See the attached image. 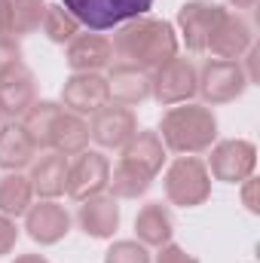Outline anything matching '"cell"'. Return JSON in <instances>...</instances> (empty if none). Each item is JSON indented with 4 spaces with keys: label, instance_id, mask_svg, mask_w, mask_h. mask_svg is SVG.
Wrapping results in <instances>:
<instances>
[{
    "label": "cell",
    "instance_id": "1",
    "mask_svg": "<svg viewBox=\"0 0 260 263\" xmlns=\"http://www.w3.org/2000/svg\"><path fill=\"white\" fill-rule=\"evenodd\" d=\"M110 46L120 65H132L138 70H156L178 55V37L172 25L153 15H138L126 25H120Z\"/></svg>",
    "mask_w": 260,
    "mask_h": 263
},
{
    "label": "cell",
    "instance_id": "2",
    "mask_svg": "<svg viewBox=\"0 0 260 263\" xmlns=\"http://www.w3.org/2000/svg\"><path fill=\"white\" fill-rule=\"evenodd\" d=\"M159 132H162L159 138L169 150L193 156L214 144L217 120H214L211 107H205V104H175L172 110L162 114Z\"/></svg>",
    "mask_w": 260,
    "mask_h": 263
},
{
    "label": "cell",
    "instance_id": "3",
    "mask_svg": "<svg viewBox=\"0 0 260 263\" xmlns=\"http://www.w3.org/2000/svg\"><path fill=\"white\" fill-rule=\"evenodd\" d=\"M62 6L80 25L92 31H107L144 15L153 6V0H62Z\"/></svg>",
    "mask_w": 260,
    "mask_h": 263
},
{
    "label": "cell",
    "instance_id": "4",
    "mask_svg": "<svg viewBox=\"0 0 260 263\" xmlns=\"http://www.w3.org/2000/svg\"><path fill=\"white\" fill-rule=\"evenodd\" d=\"M165 196L172 205H181V208L202 205L211 196V175L205 162L196 156H178L165 172Z\"/></svg>",
    "mask_w": 260,
    "mask_h": 263
},
{
    "label": "cell",
    "instance_id": "5",
    "mask_svg": "<svg viewBox=\"0 0 260 263\" xmlns=\"http://www.w3.org/2000/svg\"><path fill=\"white\" fill-rule=\"evenodd\" d=\"M248 89L245 67L239 62H224V59H208L199 77H196V92L205 98V104H227L236 101Z\"/></svg>",
    "mask_w": 260,
    "mask_h": 263
},
{
    "label": "cell",
    "instance_id": "6",
    "mask_svg": "<svg viewBox=\"0 0 260 263\" xmlns=\"http://www.w3.org/2000/svg\"><path fill=\"white\" fill-rule=\"evenodd\" d=\"M110 184V162L98 150H83L67 162V184L65 193L77 202L101 196Z\"/></svg>",
    "mask_w": 260,
    "mask_h": 263
},
{
    "label": "cell",
    "instance_id": "7",
    "mask_svg": "<svg viewBox=\"0 0 260 263\" xmlns=\"http://www.w3.org/2000/svg\"><path fill=\"white\" fill-rule=\"evenodd\" d=\"M196 77L199 70L193 67V62L175 55L162 67H156V77H150V95L165 107L187 104L196 95Z\"/></svg>",
    "mask_w": 260,
    "mask_h": 263
},
{
    "label": "cell",
    "instance_id": "8",
    "mask_svg": "<svg viewBox=\"0 0 260 263\" xmlns=\"http://www.w3.org/2000/svg\"><path fill=\"white\" fill-rule=\"evenodd\" d=\"M211 150V159H208V175H214L217 181H227V184H242L245 178H251L254 165H257V150L251 141H242V138H230V141H220Z\"/></svg>",
    "mask_w": 260,
    "mask_h": 263
},
{
    "label": "cell",
    "instance_id": "9",
    "mask_svg": "<svg viewBox=\"0 0 260 263\" xmlns=\"http://www.w3.org/2000/svg\"><path fill=\"white\" fill-rule=\"evenodd\" d=\"M138 132V120L129 107L123 104H104L101 110L92 114L89 138H95L104 150H123Z\"/></svg>",
    "mask_w": 260,
    "mask_h": 263
},
{
    "label": "cell",
    "instance_id": "10",
    "mask_svg": "<svg viewBox=\"0 0 260 263\" xmlns=\"http://www.w3.org/2000/svg\"><path fill=\"white\" fill-rule=\"evenodd\" d=\"M254 46V34H251V25L245 15L239 12H224L220 22L214 25L211 37H208V46L214 59H224V62H239V55H245L248 49Z\"/></svg>",
    "mask_w": 260,
    "mask_h": 263
},
{
    "label": "cell",
    "instance_id": "11",
    "mask_svg": "<svg viewBox=\"0 0 260 263\" xmlns=\"http://www.w3.org/2000/svg\"><path fill=\"white\" fill-rule=\"evenodd\" d=\"M227 9L211 3V0H190L178 9V25H181V34H184V43L190 52H205L208 46V37L214 31V25L220 22Z\"/></svg>",
    "mask_w": 260,
    "mask_h": 263
},
{
    "label": "cell",
    "instance_id": "12",
    "mask_svg": "<svg viewBox=\"0 0 260 263\" xmlns=\"http://www.w3.org/2000/svg\"><path fill=\"white\" fill-rule=\"evenodd\" d=\"M25 230L34 242L55 245L70 233V214L65 211V205H59L52 199H43V202H37L25 211Z\"/></svg>",
    "mask_w": 260,
    "mask_h": 263
},
{
    "label": "cell",
    "instance_id": "13",
    "mask_svg": "<svg viewBox=\"0 0 260 263\" xmlns=\"http://www.w3.org/2000/svg\"><path fill=\"white\" fill-rule=\"evenodd\" d=\"M62 101H65L67 110L73 114H95L101 110L104 104H110V89H107V80L101 73H73L70 80H65V89H62Z\"/></svg>",
    "mask_w": 260,
    "mask_h": 263
},
{
    "label": "cell",
    "instance_id": "14",
    "mask_svg": "<svg viewBox=\"0 0 260 263\" xmlns=\"http://www.w3.org/2000/svg\"><path fill=\"white\" fill-rule=\"evenodd\" d=\"M67 65L73 73H98L101 67L114 65V46L101 34H77L67 43Z\"/></svg>",
    "mask_w": 260,
    "mask_h": 263
},
{
    "label": "cell",
    "instance_id": "15",
    "mask_svg": "<svg viewBox=\"0 0 260 263\" xmlns=\"http://www.w3.org/2000/svg\"><path fill=\"white\" fill-rule=\"evenodd\" d=\"M43 0H0V37L18 40L25 34H34L43 25Z\"/></svg>",
    "mask_w": 260,
    "mask_h": 263
},
{
    "label": "cell",
    "instance_id": "16",
    "mask_svg": "<svg viewBox=\"0 0 260 263\" xmlns=\"http://www.w3.org/2000/svg\"><path fill=\"white\" fill-rule=\"evenodd\" d=\"M77 223L92 239H110L120 227V205L114 196H92L83 199L77 211Z\"/></svg>",
    "mask_w": 260,
    "mask_h": 263
},
{
    "label": "cell",
    "instance_id": "17",
    "mask_svg": "<svg viewBox=\"0 0 260 263\" xmlns=\"http://www.w3.org/2000/svg\"><path fill=\"white\" fill-rule=\"evenodd\" d=\"M28 181H31V190L37 196H43V199L62 196L65 184H67V156L55 153V150H49L43 156H34Z\"/></svg>",
    "mask_w": 260,
    "mask_h": 263
},
{
    "label": "cell",
    "instance_id": "18",
    "mask_svg": "<svg viewBox=\"0 0 260 263\" xmlns=\"http://www.w3.org/2000/svg\"><path fill=\"white\" fill-rule=\"evenodd\" d=\"M37 86H34V73L25 65L9 70L6 77H0V114L6 117H25V110L37 101Z\"/></svg>",
    "mask_w": 260,
    "mask_h": 263
},
{
    "label": "cell",
    "instance_id": "19",
    "mask_svg": "<svg viewBox=\"0 0 260 263\" xmlns=\"http://www.w3.org/2000/svg\"><path fill=\"white\" fill-rule=\"evenodd\" d=\"M107 89H110V98L117 104L135 107V104L150 98V73L132 65H114L110 77H107Z\"/></svg>",
    "mask_w": 260,
    "mask_h": 263
},
{
    "label": "cell",
    "instance_id": "20",
    "mask_svg": "<svg viewBox=\"0 0 260 263\" xmlns=\"http://www.w3.org/2000/svg\"><path fill=\"white\" fill-rule=\"evenodd\" d=\"M37 156V144L25 132L22 123H6L0 129V168L3 172H22Z\"/></svg>",
    "mask_w": 260,
    "mask_h": 263
},
{
    "label": "cell",
    "instance_id": "21",
    "mask_svg": "<svg viewBox=\"0 0 260 263\" xmlns=\"http://www.w3.org/2000/svg\"><path fill=\"white\" fill-rule=\"evenodd\" d=\"M89 144V123L73 114V110H59L55 123H52V135H49V150L62 153V156H77L83 153Z\"/></svg>",
    "mask_w": 260,
    "mask_h": 263
},
{
    "label": "cell",
    "instance_id": "22",
    "mask_svg": "<svg viewBox=\"0 0 260 263\" xmlns=\"http://www.w3.org/2000/svg\"><path fill=\"white\" fill-rule=\"evenodd\" d=\"M135 233H138V242L147 245V248H162L172 242V233H175V223H172V214L162 202H147L138 217H135Z\"/></svg>",
    "mask_w": 260,
    "mask_h": 263
},
{
    "label": "cell",
    "instance_id": "23",
    "mask_svg": "<svg viewBox=\"0 0 260 263\" xmlns=\"http://www.w3.org/2000/svg\"><path fill=\"white\" fill-rule=\"evenodd\" d=\"M150 184H153V175L144 165H138L132 159H120L107 187L114 190V199H138L150 190Z\"/></svg>",
    "mask_w": 260,
    "mask_h": 263
},
{
    "label": "cell",
    "instance_id": "24",
    "mask_svg": "<svg viewBox=\"0 0 260 263\" xmlns=\"http://www.w3.org/2000/svg\"><path fill=\"white\" fill-rule=\"evenodd\" d=\"M123 159H132V162L144 165L150 175H156L165 162V144H162L159 132H135V138L123 147Z\"/></svg>",
    "mask_w": 260,
    "mask_h": 263
},
{
    "label": "cell",
    "instance_id": "25",
    "mask_svg": "<svg viewBox=\"0 0 260 263\" xmlns=\"http://www.w3.org/2000/svg\"><path fill=\"white\" fill-rule=\"evenodd\" d=\"M31 199H34L31 181L22 172H6L0 178V214L18 217L31 208Z\"/></svg>",
    "mask_w": 260,
    "mask_h": 263
},
{
    "label": "cell",
    "instance_id": "26",
    "mask_svg": "<svg viewBox=\"0 0 260 263\" xmlns=\"http://www.w3.org/2000/svg\"><path fill=\"white\" fill-rule=\"evenodd\" d=\"M59 110H62V107H59L55 101H34V104L25 110L22 126L31 135V141L37 144V150H40V147L49 150V135H52V123H55Z\"/></svg>",
    "mask_w": 260,
    "mask_h": 263
},
{
    "label": "cell",
    "instance_id": "27",
    "mask_svg": "<svg viewBox=\"0 0 260 263\" xmlns=\"http://www.w3.org/2000/svg\"><path fill=\"white\" fill-rule=\"evenodd\" d=\"M43 31L52 43H70L80 34V22L67 12L62 3H46V15H43Z\"/></svg>",
    "mask_w": 260,
    "mask_h": 263
},
{
    "label": "cell",
    "instance_id": "28",
    "mask_svg": "<svg viewBox=\"0 0 260 263\" xmlns=\"http://www.w3.org/2000/svg\"><path fill=\"white\" fill-rule=\"evenodd\" d=\"M104 263H150V254H147V245L123 239V242H114L107 248Z\"/></svg>",
    "mask_w": 260,
    "mask_h": 263
},
{
    "label": "cell",
    "instance_id": "29",
    "mask_svg": "<svg viewBox=\"0 0 260 263\" xmlns=\"http://www.w3.org/2000/svg\"><path fill=\"white\" fill-rule=\"evenodd\" d=\"M22 65V49H18V40H9V37H0V77H6L9 70Z\"/></svg>",
    "mask_w": 260,
    "mask_h": 263
},
{
    "label": "cell",
    "instance_id": "30",
    "mask_svg": "<svg viewBox=\"0 0 260 263\" xmlns=\"http://www.w3.org/2000/svg\"><path fill=\"white\" fill-rule=\"evenodd\" d=\"M15 242H18V227H15V220L6 217V214H0V257L9 254V251L15 248Z\"/></svg>",
    "mask_w": 260,
    "mask_h": 263
},
{
    "label": "cell",
    "instance_id": "31",
    "mask_svg": "<svg viewBox=\"0 0 260 263\" xmlns=\"http://www.w3.org/2000/svg\"><path fill=\"white\" fill-rule=\"evenodd\" d=\"M156 263H199V260H196L193 254H187L181 245H172V242H169V245H162V248H159Z\"/></svg>",
    "mask_w": 260,
    "mask_h": 263
},
{
    "label": "cell",
    "instance_id": "32",
    "mask_svg": "<svg viewBox=\"0 0 260 263\" xmlns=\"http://www.w3.org/2000/svg\"><path fill=\"white\" fill-rule=\"evenodd\" d=\"M242 184H245V205H248V211H254V214H257V199H254V190H257V181H254V178H245V181H242Z\"/></svg>",
    "mask_w": 260,
    "mask_h": 263
},
{
    "label": "cell",
    "instance_id": "33",
    "mask_svg": "<svg viewBox=\"0 0 260 263\" xmlns=\"http://www.w3.org/2000/svg\"><path fill=\"white\" fill-rule=\"evenodd\" d=\"M15 263H49V260L40 257V254H22V257H15Z\"/></svg>",
    "mask_w": 260,
    "mask_h": 263
},
{
    "label": "cell",
    "instance_id": "34",
    "mask_svg": "<svg viewBox=\"0 0 260 263\" xmlns=\"http://www.w3.org/2000/svg\"><path fill=\"white\" fill-rule=\"evenodd\" d=\"M230 3H233L236 9H251V6H254L257 0H230Z\"/></svg>",
    "mask_w": 260,
    "mask_h": 263
},
{
    "label": "cell",
    "instance_id": "35",
    "mask_svg": "<svg viewBox=\"0 0 260 263\" xmlns=\"http://www.w3.org/2000/svg\"><path fill=\"white\" fill-rule=\"evenodd\" d=\"M0 117H3V114H0Z\"/></svg>",
    "mask_w": 260,
    "mask_h": 263
}]
</instances>
